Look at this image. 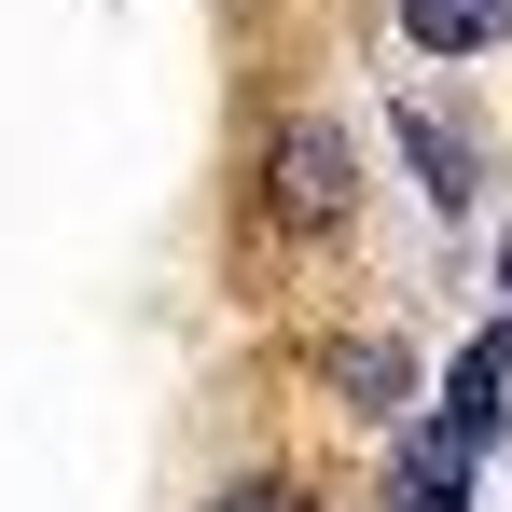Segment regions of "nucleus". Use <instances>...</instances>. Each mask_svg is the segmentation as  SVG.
<instances>
[{
  "label": "nucleus",
  "instance_id": "f257e3e1",
  "mask_svg": "<svg viewBox=\"0 0 512 512\" xmlns=\"http://www.w3.org/2000/svg\"><path fill=\"white\" fill-rule=\"evenodd\" d=\"M263 208H277L291 236H333V222H346V139L319 125V111L277 125V153H263Z\"/></svg>",
  "mask_w": 512,
  "mask_h": 512
},
{
  "label": "nucleus",
  "instance_id": "0eeeda50",
  "mask_svg": "<svg viewBox=\"0 0 512 512\" xmlns=\"http://www.w3.org/2000/svg\"><path fill=\"white\" fill-rule=\"evenodd\" d=\"M222 512H319V499H305V485H277V471H263V485H236V499H222Z\"/></svg>",
  "mask_w": 512,
  "mask_h": 512
},
{
  "label": "nucleus",
  "instance_id": "7ed1b4c3",
  "mask_svg": "<svg viewBox=\"0 0 512 512\" xmlns=\"http://www.w3.org/2000/svg\"><path fill=\"white\" fill-rule=\"evenodd\" d=\"M457 499H471V443H457V429H416V443H402L388 512H457Z\"/></svg>",
  "mask_w": 512,
  "mask_h": 512
},
{
  "label": "nucleus",
  "instance_id": "20e7f679",
  "mask_svg": "<svg viewBox=\"0 0 512 512\" xmlns=\"http://www.w3.org/2000/svg\"><path fill=\"white\" fill-rule=\"evenodd\" d=\"M499 28H512V0H402V42L416 56H485Z\"/></svg>",
  "mask_w": 512,
  "mask_h": 512
},
{
  "label": "nucleus",
  "instance_id": "39448f33",
  "mask_svg": "<svg viewBox=\"0 0 512 512\" xmlns=\"http://www.w3.org/2000/svg\"><path fill=\"white\" fill-rule=\"evenodd\" d=\"M319 374H333V388L360 402V416H388V402H416V360H402V346H360V333H346V346H319Z\"/></svg>",
  "mask_w": 512,
  "mask_h": 512
},
{
  "label": "nucleus",
  "instance_id": "423d86ee",
  "mask_svg": "<svg viewBox=\"0 0 512 512\" xmlns=\"http://www.w3.org/2000/svg\"><path fill=\"white\" fill-rule=\"evenodd\" d=\"M402 153L429 167V194H443V208H471V153H457V139H443L429 111H402Z\"/></svg>",
  "mask_w": 512,
  "mask_h": 512
},
{
  "label": "nucleus",
  "instance_id": "f03ea898",
  "mask_svg": "<svg viewBox=\"0 0 512 512\" xmlns=\"http://www.w3.org/2000/svg\"><path fill=\"white\" fill-rule=\"evenodd\" d=\"M499 416H512V333H485L471 360H457V388H443V429L485 457V443H499Z\"/></svg>",
  "mask_w": 512,
  "mask_h": 512
}]
</instances>
